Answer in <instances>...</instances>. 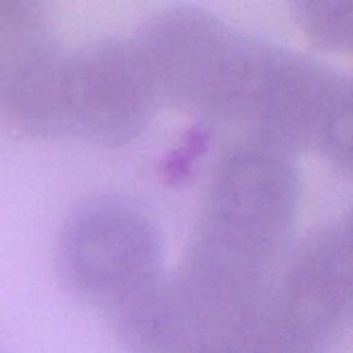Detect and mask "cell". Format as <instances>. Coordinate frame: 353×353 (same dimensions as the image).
Here are the masks:
<instances>
[{
  "label": "cell",
  "mask_w": 353,
  "mask_h": 353,
  "mask_svg": "<svg viewBox=\"0 0 353 353\" xmlns=\"http://www.w3.org/2000/svg\"><path fill=\"white\" fill-rule=\"evenodd\" d=\"M301 192L294 154L236 137L214 163L183 256L268 292L287 259Z\"/></svg>",
  "instance_id": "1"
},
{
  "label": "cell",
  "mask_w": 353,
  "mask_h": 353,
  "mask_svg": "<svg viewBox=\"0 0 353 353\" xmlns=\"http://www.w3.org/2000/svg\"><path fill=\"white\" fill-rule=\"evenodd\" d=\"M130 38L159 106L243 130L272 42L194 5L154 11Z\"/></svg>",
  "instance_id": "2"
},
{
  "label": "cell",
  "mask_w": 353,
  "mask_h": 353,
  "mask_svg": "<svg viewBox=\"0 0 353 353\" xmlns=\"http://www.w3.org/2000/svg\"><path fill=\"white\" fill-rule=\"evenodd\" d=\"M283 265L230 353H329L347 334L353 307L349 214L309 232Z\"/></svg>",
  "instance_id": "3"
},
{
  "label": "cell",
  "mask_w": 353,
  "mask_h": 353,
  "mask_svg": "<svg viewBox=\"0 0 353 353\" xmlns=\"http://www.w3.org/2000/svg\"><path fill=\"white\" fill-rule=\"evenodd\" d=\"M265 298L181 259L108 320L128 353H230Z\"/></svg>",
  "instance_id": "4"
},
{
  "label": "cell",
  "mask_w": 353,
  "mask_h": 353,
  "mask_svg": "<svg viewBox=\"0 0 353 353\" xmlns=\"http://www.w3.org/2000/svg\"><path fill=\"white\" fill-rule=\"evenodd\" d=\"M55 270L71 296L110 314L163 274L161 230L126 196L84 199L60 228Z\"/></svg>",
  "instance_id": "5"
},
{
  "label": "cell",
  "mask_w": 353,
  "mask_h": 353,
  "mask_svg": "<svg viewBox=\"0 0 353 353\" xmlns=\"http://www.w3.org/2000/svg\"><path fill=\"white\" fill-rule=\"evenodd\" d=\"M351 80L316 55L272 44L245 128L290 154L318 152L342 176L351 172Z\"/></svg>",
  "instance_id": "6"
},
{
  "label": "cell",
  "mask_w": 353,
  "mask_h": 353,
  "mask_svg": "<svg viewBox=\"0 0 353 353\" xmlns=\"http://www.w3.org/2000/svg\"><path fill=\"white\" fill-rule=\"evenodd\" d=\"M159 108L132 38L104 36L69 51L64 75L66 135L119 148L135 141Z\"/></svg>",
  "instance_id": "7"
},
{
  "label": "cell",
  "mask_w": 353,
  "mask_h": 353,
  "mask_svg": "<svg viewBox=\"0 0 353 353\" xmlns=\"http://www.w3.org/2000/svg\"><path fill=\"white\" fill-rule=\"evenodd\" d=\"M66 58L47 5L0 0V121L31 137L66 135Z\"/></svg>",
  "instance_id": "8"
},
{
  "label": "cell",
  "mask_w": 353,
  "mask_h": 353,
  "mask_svg": "<svg viewBox=\"0 0 353 353\" xmlns=\"http://www.w3.org/2000/svg\"><path fill=\"white\" fill-rule=\"evenodd\" d=\"M294 18L318 49L349 51L351 47V3H294Z\"/></svg>",
  "instance_id": "9"
}]
</instances>
